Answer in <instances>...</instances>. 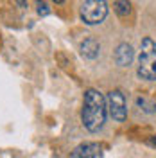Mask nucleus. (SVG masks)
Returning a JSON list of instances; mask_svg holds the SVG:
<instances>
[{
  "label": "nucleus",
  "instance_id": "1",
  "mask_svg": "<svg viewBox=\"0 0 156 158\" xmlns=\"http://www.w3.org/2000/svg\"><path fill=\"white\" fill-rule=\"evenodd\" d=\"M106 99L104 95L95 88H88L84 92V101H83V111H81V118L83 124L88 131L97 133L99 129H102L104 122H106Z\"/></svg>",
  "mask_w": 156,
  "mask_h": 158
},
{
  "label": "nucleus",
  "instance_id": "2",
  "mask_svg": "<svg viewBox=\"0 0 156 158\" xmlns=\"http://www.w3.org/2000/svg\"><path fill=\"white\" fill-rule=\"evenodd\" d=\"M138 77L156 81V43L151 38H144L138 54Z\"/></svg>",
  "mask_w": 156,
  "mask_h": 158
},
{
  "label": "nucleus",
  "instance_id": "3",
  "mask_svg": "<svg viewBox=\"0 0 156 158\" xmlns=\"http://www.w3.org/2000/svg\"><path fill=\"white\" fill-rule=\"evenodd\" d=\"M108 15L106 0H84L81 6V20L86 25H97Z\"/></svg>",
  "mask_w": 156,
  "mask_h": 158
},
{
  "label": "nucleus",
  "instance_id": "4",
  "mask_svg": "<svg viewBox=\"0 0 156 158\" xmlns=\"http://www.w3.org/2000/svg\"><path fill=\"white\" fill-rule=\"evenodd\" d=\"M106 106L109 115L117 122H124L127 117V106H126V97L120 90H111L106 97Z\"/></svg>",
  "mask_w": 156,
  "mask_h": 158
},
{
  "label": "nucleus",
  "instance_id": "5",
  "mask_svg": "<svg viewBox=\"0 0 156 158\" xmlns=\"http://www.w3.org/2000/svg\"><path fill=\"white\" fill-rule=\"evenodd\" d=\"M70 158H102V149L99 144L84 142L72 151Z\"/></svg>",
  "mask_w": 156,
  "mask_h": 158
},
{
  "label": "nucleus",
  "instance_id": "6",
  "mask_svg": "<svg viewBox=\"0 0 156 158\" xmlns=\"http://www.w3.org/2000/svg\"><path fill=\"white\" fill-rule=\"evenodd\" d=\"M135 58V50L129 43H120L115 50V61L118 67H129Z\"/></svg>",
  "mask_w": 156,
  "mask_h": 158
},
{
  "label": "nucleus",
  "instance_id": "7",
  "mask_svg": "<svg viewBox=\"0 0 156 158\" xmlns=\"http://www.w3.org/2000/svg\"><path fill=\"white\" fill-rule=\"evenodd\" d=\"M79 50L86 59H95L99 56V52H101V45L93 38H86L84 41H81Z\"/></svg>",
  "mask_w": 156,
  "mask_h": 158
},
{
  "label": "nucleus",
  "instance_id": "8",
  "mask_svg": "<svg viewBox=\"0 0 156 158\" xmlns=\"http://www.w3.org/2000/svg\"><path fill=\"white\" fill-rule=\"evenodd\" d=\"M113 7H115V13L120 18H127L131 15V2L129 0H117Z\"/></svg>",
  "mask_w": 156,
  "mask_h": 158
},
{
  "label": "nucleus",
  "instance_id": "9",
  "mask_svg": "<svg viewBox=\"0 0 156 158\" xmlns=\"http://www.w3.org/2000/svg\"><path fill=\"white\" fill-rule=\"evenodd\" d=\"M137 104L147 113H154L156 111V102H153V101H149L146 97H137Z\"/></svg>",
  "mask_w": 156,
  "mask_h": 158
},
{
  "label": "nucleus",
  "instance_id": "10",
  "mask_svg": "<svg viewBox=\"0 0 156 158\" xmlns=\"http://www.w3.org/2000/svg\"><path fill=\"white\" fill-rule=\"evenodd\" d=\"M36 11H38L39 16H47V15H50L49 4H47L45 0H36Z\"/></svg>",
  "mask_w": 156,
  "mask_h": 158
},
{
  "label": "nucleus",
  "instance_id": "11",
  "mask_svg": "<svg viewBox=\"0 0 156 158\" xmlns=\"http://www.w3.org/2000/svg\"><path fill=\"white\" fill-rule=\"evenodd\" d=\"M14 2L18 4L20 7H22V9H25V7H27V0H14Z\"/></svg>",
  "mask_w": 156,
  "mask_h": 158
},
{
  "label": "nucleus",
  "instance_id": "12",
  "mask_svg": "<svg viewBox=\"0 0 156 158\" xmlns=\"http://www.w3.org/2000/svg\"><path fill=\"white\" fill-rule=\"evenodd\" d=\"M149 144H151V146H156V135H153V137L149 138Z\"/></svg>",
  "mask_w": 156,
  "mask_h": 158
},
{
  "label": "nucleus",
  "instance_id": "13",
  "mask_svg": "<svg viewBox=\"0 0 156 158\" xmlns=\"http://www.w3.org/2000/svg\"><path fill=\"white\" fill-rule=\"evenodd\" d=\"M54 2H56V4H63V2H65V0H54Z\"/></svg>",
  "mask_w": 156,
  "mask_h": 158
}]
</instances>
